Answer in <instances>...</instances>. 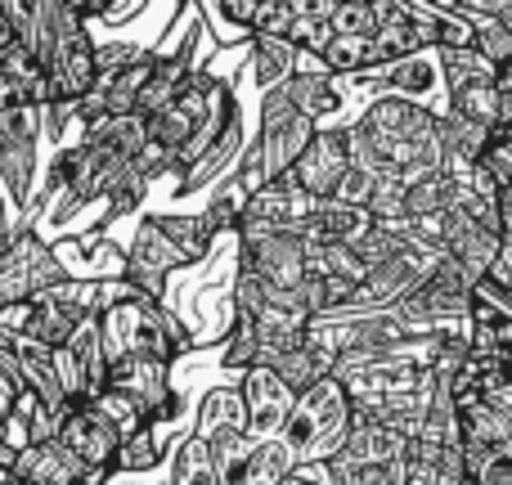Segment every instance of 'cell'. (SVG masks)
Here are the masks:
<instances>
[{"instance_id":"1","label":"cell","mask_w":512,"mask_h":485,"mask_svg":"<svg viewBox=\"0 0 512 485\" xmlns=\"http://www.w3.org/2000/svg\"><path fill=\"white\" fill-rule=\"evenodd\" d=\"M346 432H351V405H346L342 382L315 378L297 396L288 423H283V445L292 450V463H315L328 459L346 441Z\"/></svg>"},{"instance_id":"2","label":"cell","mask_w":512,"mask_h":485,"mask_svg":"<svg viewBox=\"0 0 512 485\" xmlns=\"http://www.w3.org/2000/svg\"><path fill=\"white\" fill-rule=\"evenodd\" d=\"M176 337H171V319L158 315L149 301L140 297H126V301H113L104 306L99 315V351H104L108 369L113 364H126V360H171L176 351Z\"/></svg>"},{"instance_id":"3","label":"cell","mask_w":512,"mask_h":485,"mask_svg":"<svg viewBox=\"0 0 512 485\" xmlns=\"http://www.w3.org/2000/svg\"><path fill=\"white\" fill-rule=\"evenodd\" d=\"M77 23V9H68V27L54 36V45L41 54L45 68V86H50V104H72L86 99L99 81V63H95V45L86 41V32Z\"/></svg>"},{"instance_id":"4","label":"cell","mask_w":512,"mask_h":485,"mask_svg":"<svg viewBox=\"0 0 512 485\" xmlns=\"http://www.w3.org/2000/svg\"><path fill=\"white\" fill-rule=\"evenodd\" d=\"M54 441L63 445V450L72 454V459L81 463V485H99L104 481V472L117 463V450H122V441H117V432L104 423V414H99L95 405H68V414H63L59 423V436Z\"/></svg>"},{"instance_id":"5","label":"cell","mask_w":512,"mask_h":485,"mask_svg":"<svg viewBox=\"0 0 512 485\" xmlns=\"http://www.w3.org/2000/svg\"><path fill=\"white\" fill-rule=\"evenodd\" d=\"M472 355L512 387V301L495 297V283L472 288Z\"/></svg>"},{"instance_id":"6","label":"cell","mask_w":512,"mask_h":485,"mask_svg":"<svg viewBox=\"0 0 512 485\" xmlns=\"http://www.w3.org/2000/svg\"><path fill=\"white\" fill-rule=\"evenodd\" d=\"M292 171H297V189L306 198L342 194V180L351 176V149H346V135H315Z\"/></svg>"},{"instance_id":"7","label":"cell","mask_w":512,"mask_h":485,"mask_svg":"<svg viewBox=\"0 0 512 485\" xmlns=\"http://www.w3.org/2000/svg\"><path fill=\"white\" fill-rule=\"evenodd\" d=\"M292 387L279 378V369H265V364H256L248 373V382H243V414H248V436H274L283 432V423H288L292 414Z\"/></svg>"},{"instance_id":"8","label":"cell","mask_w":512,"mask_h":485,"mask_svg":"<svg viewBox=\"0 0 512 485\" xmlns=\"http://www.w3.org/2000/svg\"><path fill=\"white\" fill-rule=\"evenodd\" d=\"M14 485H77L86 472L59 441H27L14 454Z\"/></svg>"},{"instance_id":"9","label":"cell","mask_w":512,"mask_h":485,"mask_svg":"<svg viewBox=\"0 0 512 485\" xmlns=\"http://www.w3.org/2000/svg\"><path fill=\"white\" fill-rule=\"evenodd\" d=\"M108 391H122V396H131L144 414H153V409L171 396V391H167V364H162V360L113 364V369H108Z\"/></svg>"},{"instance_id":"10","label":"cell","mask_w":512,"mask_h":485,"mask_svg":"<svg viewBox=\"0 0 512 485\" xmlns=\"http://www.w3.org/2000/svg\"><path fill=\"white\" fill-rule=\"evenodd\" d=\"M243 216L256 225H288V221H297V216H315V198H306L292 180H283V185H265Z\"/></svg>"},{"instance_id":"11","label":"cell","mask_w":512,"mask_h":485,"mask_svg":"<svg viewBox=\"0 0 512 485\" xmlns=\"http://www.w3.org/2000/svg\"><path fill=\"white\" fill-rule=\"evenodd\" d=\"M346 450H351V463H364V468H391V463L405 454V441L382 423H360L355 432H346Z\"/></svg>"},{"instance_id":"12","label":"cell","mask_w":512,"mask_h":485,"mask_svg":"<svg viewBox=\"0 0 512 485\" xmlns=\"http://www.w3.org/2000/svg\"><path fill=\"white\" fill-rule=\"evenodd\" d=\"M176 485H221V472H216V454L203 436L180 445L176 454Z\"/></svg>"},{"instance_id":"13","label":"cell","mask_w":512,"mask_h":485,"mask_svg":"<svg viewBox=\"0 0 512 485\" xmlns=\"http://www.w3.org/2000/svg\"><path fill=\"white\" fill-rule=\"evenodd\" d=\"M292 472V450L283 441H265L252 450L248 463V485H283Z\"/></svg>"},{"instance_id":"14","label":"cell","mask_w":512,"mask_h":485,"mask_svg":"<svg viewBox=\"0 0 512 485\" xmlns=\"http://www.w3.org/2000/svg\"><path fill=\"white\" fill-rule=\"evenodd\" d=\"M324 63L328 68H337V72L373 68V36H328Z\"/></svg>"},{"instance_id":"15","label":"cell","mask_w":512,"mask_h":485,"mask_svg":"<svg viewBox=\"0 0 512 485\" xmlns=\"http://www.w3.org/2000/svg\"><path fill=\"white\" fill-rule=\"evenodd\" d=\"M315 225H319V234H324V239H346V234H360L369 221H364L360 207H333V212L315 216Z\"/></svg>"},{"instance_id":"16","label":"cell","mask_w":512,"mask_h":485,"mask_svg":"<svg viewBox=\"0 0 512 485\" xmlns=\"http://www.w3.org/2000/svg\"><path fill=\"white\" fill-rule=\"evenodd\" d=\"M117 463H122V468H153V463H158V441H149V427L117 450Z\"/></svg>"},{"instance_id":"17","label":"cell","mask_w":512,"mask_h":485,"mask_svg":"<svg viewBox=\"0 0 512 485\" xmlns=\"http://www.w3.org/2000/svg\"><path fill=\"white\" fill-rule=\"evenodd\" d=\"M396 86H405V90H427V86H432V68H427L423 59H400V63H396Z\"/></svg>"},{"instance_id":"18","label":"cell","mask_w":512,"mask_h":485,"mask_svg":"<svg viewBox=\"0 0 512 485\" xmlns=\"http://www.w3.org/2000/svg\"><path fill=\"white\" fill-rule=\"evenodd\" d=\"M18 45H23V41H18V27L9 23V18H5V9H0V63H5L9 54L18 50Z\"/></svg>"},{"instance_id":"19","label":"cell","mask_w":512,"mask_h":485,"mask_svg":"<svg viewBox=\"0 0 512 485\" xmlns=\"http://www.w3.org/2000/svg\"><path fill=\"white\" fill-rule=\"evenodd\" d=\"M283 485H315V481H301V477H288V481H283Z\"/></svg>"},{"instance_id":"20","label":"cell","mask_w":512,"mask_h":485,"mask_svg":"<svg viewBox=\"0 0 512 485\" xmlns=\"http://www.w3.org/2000/svg\"><path fill=\"white\" fill-rule=\"evenodd\" d=\"M5 418H9V414H5V409H0V432H5Z\"/></svg>"},{"instance_id":"21","label":"cell","mask_w":512,"mask_h":485,"mask_svg":"<svg viewBox=\"0 0 512 485\" xmlns=\"http://www.w3.org/2000/svg\"><path fill=\"white\" fill-rule=\"evenodd\" d=\"M0 485H5V481H0ZM9 485H14V481H9Z\"/></svg>"},{"instance_id":"22","label":"cell","mask_w":512,"mask_h":485,"mask_svg":"<svg viewBox=\"0 0 512 485\" xmlns=\"http://www.w3.org/2000/svg\"><path fill=\"white\" fill-rule=\"evenodd\" d=\"M77 485H81V481H77Z\"/></svg>"}]
</instances>
